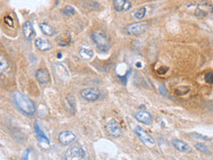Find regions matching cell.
<instances>
[{
    "label": "cell",
    "mask_w": 213,
    "mask_h": 160,
    "mask_svg": "<svg viewBox=\"0 0 213 160\" xmlns=\"http://www.w3.org/2000/svg\"><path fill=\"white\" fill-rule=\"evenodd\" d=\"M113 6L115 10L117 12H125L131 7V4L128 0H114Z\"/></svg>",
    "instance_id": "obj_12"
},
{
    "label": "cell",
    "mask_w": 213,
    "mask_h": 160,
    "mask_svg": "<svg viewBox=\"0 0 213 160\" xmlns=\"http://www.w3.org/2000/svg\"><path fill=\"white\" fill-rule=\"evenodd\" d=\"M35 47L41 52H47L52 48V45L46 38H38L35 41Z\"/></svg>",
    "instance_id": "obj_13"
},
{
    "label": "cell",
    "mask_w": 213,
    "mask_h": 160,
    "mask_svg": "<svg viewBox=\"0 0 213 160\" xmlns=\"http://www.w3.org/2000/svg\"><path fill=\"white\" fill-rule=\"evenodd\" d=\"M76 139V135L70 131H63L59 134V141L61 144L67 146L73 143Z\"/></svg>",
    "instance_id": "obj_8"
},
{
    "label": "cell",
    "mask_w": 213,
    "mask_h": 160,
    "mask_svg": "<svg viewBox=\"0 0 213 160\" xmlns=\"http://www.w3.org/2000/svg\"><path fill=\"white\" fill-rule=\"evenodd\" d=\"M92 38L93 41L94 42L95 46L99 50H101V52H108L109 49V41L108 38L106 37L105 34H103L101 31H95L92 34Z\"/></svg>",
    "instance_id": "obj_2"
},
{
    "label": "cell",
    "mask_w": 213,
    "mask_h": 160,
    "mask_svg": "<svg viewBox=\"0 0 213 160\" xmlns=\"http://www.w3.org/2000/svg\"><path fill=\"white\" fill-rule=\"evenodd\" d=\"M29 152H30V151L29 150H26L25 151V152L23 153V155H22V159H28V155H29Z\"/></svg>",
    "instance_id": "obj_26"
},
{
    "label": "cell",
    "mask_w": 213,
    "mask_h": 160,
    "mask_svg": "<svg viewBox=\"0 0 213 160\" xmlns=\"http://www.w3.org/2000/svg\"><path fill=\"white\" fill-rule=\"evenodd\" d=\"M81 96L87 102H96L101 97V92L95 87L85 88L81 92Z\"/></svg>",
    "instance_id": "obj_5"
},
{
    "label": "cell",
    "mask_w": 213,
    "mask_h": 160,
    "mask_svg": "<svg viewBox=\"0 0 213 160\" xmlns=\"http://www.w3.org/2000/svg\"><path fill=\"white\" fill-rule=\"evenodd\" d=\"M106 130L109 133V135H111L112 137H115V138L119 137L122 133L120 125L116 119H111L107 123Z\"/></svg>",
    "instance_id": "obj_7"
},
{
    "label": "cell",
    "mask_w": 213,
    "mask_h": 160,
    "mask_svg": "<svg viewBox=\"0 0 213 160\" xmlns=\"http://www.w3.org/2000/svg\"><path fill=\"white\" fill-rule=\"evenodd\" d=\"M205 81L208 84H211V85L213 84V73L210 72V73L206 74L205 75Z\"/></svg>",
    "instance_id": "obj_23"
},
{
    "label": "cell",
    "mask_w": 213,
    "mask_h": 160,
    "mask_svg": "<svg viewBox=\"0 0 213 160\" xmlns=\"http://www.w3.org/2000/svg\"><path fill=\"white\" fill-rule=\"evenodd\" d=\"M135 118L139 121V122L145 124V125H149L151 124L153 117L151 116V114L147 111H139L135 114Z\"/></svg>",
    "instance_id": "obj_14"
},
{
    "label": "cell",
    "mask_w": 213,
    "mask_h": 160,
    "mask_svg": "<svg viewBox=\"0 0 213 160\" xmlns=\"http://www.w3.org/2000/svg\"><path fill=\"white\" fill-rule=\"evenodd\" d=\"M191 136L192 137H195V138H197V139H201V140H209V138L205 137V136H203L202 134H199V133H191Z\"/></svg>",
    "instance_id": "obj_25"
},
{
    "label": "cell",
    "mask_w": 213,
    "mask_h": 160,
    "mask_svg": "<svg viewBox=\"0 0 213 160\" xmlns=\"http://www.w3.org/2000/svg\"><path fill=\"white\" fill-rule=\"evenodd\" d=\"M10 69L9 61L4 56L0 57V71L2 74L7 72Z\"/></svg>",
    "instance_id": "obj_19"
},
{
    "label": "cell",
    "mask_w": 213,
    "mask_h": 160,
    "mask_svg": "<svg viewBox=\"0 0 213 160\" xmlns=\"http://www.w3.org/2000/svg\"><path fill=\"white\" fill-rule=\"evenodd\" d=\"M13 102L19 110L27 116H33L37 111V107L33 101L19 92L13 94Z\"/></svg>",
    "instance_id": "obj_1"
},
{
    "label": "cell",
    "mask_w": 213,
    "mask_h": 160,
    "mask_svg": "<svg viewBox=\"0 0 213 160\" xmlns=\"http://www.w3.org/2000/svg\"><path fill=\"white\" fill-rule=\"evenodd\" d=\"M34 128H35V132H36V136H37V140L40 143H45L46 145H50V140L48 139L46 133L44 132V131L41 129L40 125L37 121L35 122V125H34Z\"/></svg>",
    "instance_id": "obj_9"
},
{
    "label": "cell",
    "mask_w": 213,
    "mask_h": 160,
    "mask_svg": "<svg viewBox=\"0 0 213 160\" xmlns=\"http://www.w3.org/2000/svg\"><path fill=\"white\" fill-rule=\"evenodd\" d=\"M36 78L37 82L41 85H46L50 81V74L46 69H39L36 72Z\"/></svg>",
    "instance_id": "obj_10"
},
{
    "label": "cell",
    "mask_w": 213,
    "mask_h": 160,
    "mask_svg": "<svg viewBox=\"0 0 213 160\" xmlns=\"http://www.w3.org/2000/svg\"><path fill=\"white\" fill-rule=\"evenodd\" d=\"M146 12H147V9L145 7H141V8L133 11L132 12V16L134 18H136V19L142 20L146 15Z\"/></svg>",
    "instance_id": "obj_20"
},
{
    "label": "cell",
    "mask_w": 213,
    "mask_h": 160,
    "mask_svg": "<svg viewBox=\"0 0 213 160\" xmlns=\"http://www.w3.org/2000/svg\"><path fill=\"white\" fill-rule=\"evenodd\" d=\"M5 22L7 24V26H9V27H11V28H13V20L12 19L9 15L5 17Z\"/></svg>",
    "instance_id": "obj_24"
},
{
    "label": "cell",
    "mask_w": 213,
    "mask_h": 160,
    "mask_svg": "<svg viewBox=\"0 0 213 160\" xmlns=\"http://www.w3.org/2000/svg\"><path fill=\"white\" fill-rule=\"evenodd\" d=\"M148 27V25L147 23H144V22H134V23H131V24H129L128 26H126L125 30H126V32L129 35L138 36V35L143 34L147 30Z\"/></svg>",
    "instance_id": "obj_3"
},
{
    "label": "cell",
    "mask_w": 213,
    "mask_h": 160,
    "mask_svg": "<svg viewBox=\"0 0 213 160\" xmlns=\"http://www.w3.org/2000/svg\"><path fill=\"white\" fill-rule=\"evenodd\" d=\"M64 13L65 14H67V15H71V14H74L75 13V9L72 7V6H66L65 8H64Z\"/></svg>",
    "instance_id": "obj_22"
},
{
    "label": "cell",
    "mask_w": 213,
    "mask_h": 160,
    "mask_svg": "<svg viewBox=\"0 0 213 160\" xmlns=\"http://www.w3.org/2000/svg\"><path fill=\"white\" fill-rule=\"evenodd\" d=\"M79 54L81 57L84 59V60H91L93 57V51L90 48H86V47H83L80 49Z\"/></svg>",
    "instance_id": "obj_18"
},
{
    "label": "cell",
    "mask_w": 213,
    "mask_h": 160,
    "mask_svg": "<svg viewBox=\"0 0 213 160\" xmlns=\"http://www.w3.org/2000/svg\"><path fill=\"white\" fill-rule=\"evenodd\" d=\"M22 31H23L24 37L27 40H32L36 36V31H35L34 27H33V25H32V23L30 21H26L23 24Z\"/></svg>",
    "instance_id": "obj_11"
},
{
    "label": "cell",
    "mask_w": 213,
    "mask_h": 160,
    "mask_svg": "<svg viewBox=\"0 0 213 160\" xmlns=\"http://www.w3.org/2000/svg\"><path fill=\"white\" fill-rule=\"evenodd\" d=\"M171 143H172V146L178 151H181V152H188V151H190V147L185 142L181 141V140L174 139V140H172Z\"/></svg>",
    "instance_id": "obj_16"
},
{
    "label": "cell",
    "mask_w": 213,
    "mask_h": 160,
    "mask_svg": "<svg viewBox=\"0 0 213 160\" xmlns=\"http://www.w3.org/2000/svg\"><path fill=\"white\" fill-rule=\"evenodd\" d=\"M134 132H135V133L137 134V136L139 138V140L142 141V142H144L145 144L150 145V146L155 145L156 141L153 139V137L151 135H149L146 131H144L141 127L135 126L134 127Z\"/></svg>",
    "instance_id": "obj_6"
},
{
    "label": "cell",
    "mask_w": 213,
    "mask_h": 160,
    "mask_svg": "<svg viewBox=\"0 0 213 160\" xmlns=\"http://www.w3.org/2000/svg\"><path fill=\"white\" fill-rule=\"evenodd\" d=\"M195 148H196L198 151H202V152H204V153H206V154H211V151H209V149H208L204 144H203V143H198V144H196V145H195Z\"/></svg>",
    "instance_id": "obj_21"
},
{
    "label": "cell",
    "mask_w": 213,
    "mask_h": 160,
    "mask_svg": "<svg viewBox=\"0 0 213 160\" xmlns=\"http://www.w3.org/2000/svg\"><path fill=\"white\" fill-rule=\"evenodd\" d=\"M71 39H72L71 34L69 32H64L63 34L60 35L57 38L56 41L61 47H67V46H68L70 44Z\"/></svg>",
    "instance_id": "obj_15"
},
{
    "label": "cell",
    "mask_w": 213,
    "mask_h": 160,
    "mask_svg": "<svg viewBox=\"0 0 213 160\" xmlns=\"http://www.w3.org/2000/svg\"><path fill=\"white\" fill-rule=\"evenodd\" d=\"M39 28L41 29V31L45 35H46V36L52 37V36H53V35L56 34L55 29L53 28L52 26H50L49 24H47V23H40L39 24Z\"/></svg>",
    "instance_id": "obj_17"
},
{
    "label": "cell",
    "mask_w": 213,
    "mask_h": 160,
    "mask_svg": "<svg viewBox=\"0 0 213 160\" xmlns=\"http://www.w3.org/2000/svg\"><path fill=\"white\" fill-rule=\"evenodd\" d=\"M85 158H86L85 151L80 146L71 147L66 153L67 159H84Z\"/></svg>",
    "instance_id": "obj_4"
}]
</instances>
